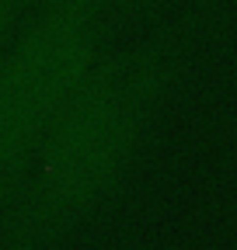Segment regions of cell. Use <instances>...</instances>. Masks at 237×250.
<instances>
[{"mask_svg":"<svg viewBox=\"0 0 237 250\" xmlns=\"http://www.w3.org/2000/svg\"><path fill=\"white\" fill-rule=\"evenodd\" d=\"M164 56L98 52L0 202V250H56L108 202L167 83Z\"/></svg>","mask_w":237,"mask_h":250,"instance_id":"cell-1","label":"cell"},{"mask_svg":"<svg viewBox=\"0 0 237 250\" xmlns=\"http://www.w3.org/2000/svg\"><path fill=\"white\" fill-rule=\"evenodd\" d=\"M18 7H21V0H0V56H4V42L11 35V24L18 18Z\"/></svg>","mask_w":237,"mask_h":250,"instance_id":"cell-3","label":"cell"},{"mask_svg":"<svg viewBox=\"0 0 237 250\" xmlns=\"http://www.w3.org/2000/svg\"><path fill=\"white\" fill-rule=\"evenodd\" d=\"M105 0H46L18 45L0 56V202L28 153L98 59Z\"/></svg>","mask_w":237,"mask_h":250,"instance_id":"cell-2","label":"cell"},{"mask_svg":"<svg viewBox=\"0 0 237 250\" xmlns=\"http://www.w3.org/2000/svg\"><path fill=\"white\" fill-rule=\"evenodd\" d=\"M115 7H122V11H136V7H143V4H154V0H112Z\"/></svg>","mask_w":237,"mask_h":250,"instance_id":"cell-4","label":"cell"}]
</instances>
